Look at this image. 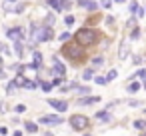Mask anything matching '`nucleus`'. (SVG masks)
<instances>
[{"mask_svg": "<svg viewBox=\"0 0 146 136\" xmlns=\"http://www.w3.org/2000/svg\"><path fill=\"white\" fill-rule=\"evenodd\" d=\"M30 38H32V42H46L52 38V30H50V26H36L34 24L30 30Z\"/></svg>", "mask_w": 146, "mask_h": 136, "instance_id": "nucleus-1", "label": "nucleus"}, {"mask_svg": "<svg viewBox=\"0 0 146 136\" xmlns=\"http://www.w3.org/2000/svg\"><path fill=\"white\" fill-rule=\"evenodd\" d=\"M74 38H76V42H78L80 46H90V44L96 42V32L90 30V28H82V30L76 32Z\"/></svg>", "mask_w": 146, "mask_h": 136, "instance_id": "nucleus-2", "label": "nucleus"}, {"mask_svg": "<svg viewBox=\"0 0 146 136\" xmlns=\"http://www.w3.org/2000/svg\"><path fill=\"white\" fill-rule=\"evenodd\" d=\"M62 52H64V56L70 58L74 64L84 58V46H80V44H78V46H76V44H68V46L62 48Z\"/></svg>", "mask_w": 146, "mask_h": 136, "instance_id": "nucleus-3", "label": "nucleus"}, {"mask_svg": "<svg viewBox=\"0 0 146 136\" xmlns=\"http://www.w3.org/2000/svg\"><path fill=\"white\" fill-rule=\"evenodd\" d=\"M70 124H72V130H86L88 128V124H90V120L86 118V116H82V114H74V116H70Z\"/></svg>", "mask_w": 146, "mask_h": 136, "instance_id": "nucleus-4", "label": "nucleus"}, {"mask_svg": "<svg viewBox=\"0 0 146 136\" xmlns=\"http://www.w3.org/2000/svg\"><path fill=\"white\" fill-rule=\"evenodd\" d=\"M40 124H62V116H52V114H42L40 118Z\"/></svg>", "mask_w": 146, "mask_h": 136, "instance_id": "nucleus-5", "label": "nucleus"}, {"mask_svg": "<svg viewBox=\"0 0 146 136\" xmlns=\"http://www.w3.org/2000/svg\"><path fill=\"white\" fill-rule=\"evenodd\" d=\"M46 2H48L56 12H60L62 8H68V6H70V0H46Z\"/></svg>", "mask_w": 146, "mask_h": 136, "instance_id": "nucleus-6", "label": "nucleus"}, {"mask_svg": "<svg viewBox=\"0 0 146 136\" xmlns=\"http://www.w3.org/2000/svg\"><path fill=\"white\" fill-rule=\"evenodd\" d=\"M6 36H8L10 40L18 42V40H22V36H24V30H22V28H10V30L6 32Z\"/></svg>", "mask_w": 146, "mask_h": 136, "instance_id": "nucleus-7", "label": "nucleus"}, {"mask_svg": "<svg viewBox=\"0 0 146 136\" xmlns=\"http://www.w3.org/2000/svg\"><path fill=\"white\" fill-rule=\"evenodd\" d=\"M48 104H50L52 108H56V110H60V112H64V110L68 108V104H66L64 100H56V98H48Z\"/></svg>", "mask_w": 146, "mask_h": 136, "instance_id": "nucleus-8", "label": "nucleus"}, {"mask_svg": "<svg viewBox=\"0 0 146 136\" xmlns=\"http://www.w3.org/2000/svg\"><path fill=\"white\" fill-rule=\"evenodd\" d=\"M52 72H54V76H60V78H64V74H66V66H64L62 62L54 60V68H52Z\"/></svg>", "mask_w": 146, "mask_h": 136, "instance_id": "nucleus-9", "label": "nucleus"}, {"mask_svg": "<svg viewBox=\"0 0 146 136\" xmlns=\"http://www.w3.org/2000/svg\"><path fill=\"white\" fill-rule=\"evenodd\" d=\"M128 52H130L128 42H122V44H120V50H118V58H120V60H124V58L128 56Z\"/></svg>", "mask_w": 146, "mask_h": 136, "instance_id": "nucleus-10", "label": "nucleus"}, {"mask_svg": "<svg viewBox=\"0 0 146 136\" xmlns=\"http://www.w3.org/2000/svg\"><path fill=\"white\" fill-rule=\"evenodd\" d=\"M98 100H100V96H86V98H80L78 104H80V106H86V104H94V102H98Z\"/></svg>", "mask_w": 146, "mask_h": 136, "instance_id": "nucleus-11", "label": "nucleus"}, {"mask_svg": "<svg viewBox=\"0 0 146 136\" xmlns=\"http://www.w3.org/2000/svg\"><path fill=\"white\" fill-rule=\"evenodd\" d=\"M78 4H80V6H86L88 10H96V8H98L96 2H92V0H78Z\"/></svg>", "mask_w": 146, "mask_h": 136, "instance_id": "nucleus-12", "label": "nucleus"}, {"mask_svg": "<svg viewBox=\"0 0 146 136\" xmlns=\"http://www.w3.org/2000/svg\"><path fill=\"white\" fill-rule=\"evenodd\" d=\"M14 52H16L18 56H22V52H24V44H22V40L14 42Z\"/></svg>", "mask_w": 146, "mask_h": 136, "instance_id": "nucleus-13", "label": "nucleus"}, {"mask_svg": "<svg viewBox=\"0 0 146 136\" xmlns=\"http://www.w3.org/2000/svg\"><path fill=\"white\" fill-rule=\"evenodd\" d=\"M94 70H96V68H92V66H90V68H86V70H84V74H82V78H84V80H92Z\"/></svg>", "mask_w": 146, "mask_h": 136, "instance_id": "nucleus-14", "label": "nucleus"}, {"mask_svg": "<svg viewBox=\"0 0 146 136\" xmlns=\"http://www.w3.org/2000/svg\"><path fill=\"white\" fill-rule=\"evenodd\" d=\"M136 130H146V120H134V124H132Z\"/></svg>", "mask_w": 146, "mask_h": 136, "instance_id": "nucleus-15", "label": "nucleus"}, {"mask_svg": "<svg viewBox=\"0 0 146 136\" xmlns=\"http://www.w3.org/2000/svg\"><path fill=\"white\" fill-rule=\"evenodd\" d=\"M102 62H104V58H102V56L92 58V68H100V66H102Z\"/></svg>", "mask_w": 146, "mask_h": 136, "instance_id": "nucleus-16", "label": "nucleus"}, {"mask_svg": "<svg viewBox=\"0 0 146 136\" xmlns=\"http://www.w3.org/2000/svg\"><path fill=\"white\" fill-rule=\"evenodd\" d=\"M138 90H140V82H136V80H134V82H130V84H128V92H138Z\"/></svg>", "mask_w": 146, "mask_h": 136, "instance_id": "nucleus-17", "label": "nucleus"}, {"mask_svg": "<svg viewBox=\"0 0 146 136\" xmlns=\"http://www.w3.org/2000/svg\"><path fill=\"white\" fill-rule=\"evenodd\" d=\"M32 58H34V62H32L34 66H40V64H42V54H40V52H34Z\"/></svg>", "mask_w": 146, "mask_h": 136, "instance_id": "nucleus-18", "label": "nucleus"}, {"mask_svg": "<svg viewBox=\"0 0 146 136\" xmlns=\"http://www.w3.org/2000/svg\"><path fill=\"white\" fill-rule=\"evenodd\" d=\"M52 86H54L52 82H40V88H42L44 92H50V90H52Z\"/></svg>", "mask_w": 146, "mask_h": 136, "instance_id": "nucleus-19", "label": "nucleus"}, {"mask_svg": "<svg viewBox=\"0 0 146 136\" xmlns=\"http://www.w3.org/2000/svg\"><path fill=\"white\" fill-rule=\"evenodd\" d=\"M24 126H26V130H28V132H38V126H36L34 122H26Z\"/></svg>", "mask_w": 146, "mask_h": 136, "instance_id": "nucleus-20", "label": "nucleus"}, {"mask_svg": "<svg viewBox=\"0 0 146 136\" xmlns=\"http://www.w3.org/2000/svg\"><path fill=\"white\" fill-rule=\"evenodd\" d=\"M132 78H140V80H146V70H144V68H140V70H138V72H136V74L132 76Z\"/></svg>", "mask_w": 146, "mask_h": 136, "instance_id": "nucleus-21", "label": "nucleus"}, {"mask_svg": "<svg viewBox=\"0 0 146 136\" xmlns=\"http://www.w3.org/2000/svg\"><path fill=\"white\" fill-rule=\"evenodd\" d=\"M94 80H96V84H100V86H104V84H108V78H106V76H96Z\"/></svg>", "mask_w": 146, "mask_h": 136, "instance_id": "nucleus-22", "label": "nucleus"}, {"mask_svg": "<svg viewBox=\"0 0 146 136\" xmlns=\"http://www.w3.org/2000/svg\"><path fill=\"white\" fill-rule=\"evenodd\" d=\"M96 118H102V120H110V114H108L106 110H100V112L96 114Z\"/></svg>", "mask_w": 146, "mask_h": 136, "instance_id": "nucleus-23", "label": "nucleus"}, {"mask_svg": "<svg viewBox=\"0 0 146 136\" xmlns=\"http://www.w3.org/2000/svg\"><path fill=\"white\" fill-rule=\"evenodd\" d=\"M138 36H140V28H132V32H130V38H132V40H136Z\"/></svg>", "mask_w": 146, "mask_h": 136, "instance_id": "nucleus-24", "label": "nucleus"}, {"mask_svg": "<svg viewBox=\"0 0 146 136\" xmlns=\"http://www.w3.org/2000/svg\"><path fill=\"white\" fill-rule=\"evenodd\" d=\"M6 92H8V94H14V92H16V84H14V82H10V84L6 86Z\"/></svg>", "mask_w": 146, "mask_h": 136, "instance_id": "nucleus-25", "label": "nucleus"}, {"mask_svg": "<svg viewBox=\"0 0 146 136\" xmlns=\"http://www.w3.org/2000/svg\"><path fill=\"white\" fill-rule=\"evenodd\" d=\"M76 92H80V94H88L90 88H88V86H76Z\"/></svg>", "mask_w": 146, "mask_h": 136, "instance_id": "nucleus-26", "label": "nucleus"}, {"mask_svg": "<svg viewBox=\"0 0 146 136\" xmlns=\"http://www.w3.org/2000/svg\"><path fill=\"white\" fill-rule=\"evenodd\" d=\"M14 112L22 114V112H26V106H24V104H18V106H14Z\"/></svg>", "mask_w": 146, "mask_h": 136, "instance_id": "nucleus-27", "label": "nucleus"}, {"mask_svg": "<svg viewBox=\"0 0 146 136\" xmlns=\"http://www.w3.org/2000/svg\"><path fill=\"white\" fill-rule=\"evenodd\" d=\"M116 74H118L116 70H110V72H108V76H106V78H108V82H110V80H114V78H116Z\"/></svg>", "mask_w": 146, "mask_h": 136, "instance_id": "nucleus-28", "label": "nucleus"}, {"mask_svg": "<svg viewBox=\"0 0 146 136\" xmlns=\"http://www.w3.org/2000/svg\"><path fill=\"white\" fill-rule=\"evenodd\" d=\"M62 82H64V78H60V76H56V78L52 80V84H54V86H60Z\"/></svg>", "mask_w": 146, "mask_h": 136, "instance_id": "nucleus-29", "label": "nucleus"}, {"mask_svg": "<svg viewBox=\"0 0 146 136\" xmlns=\"http://www.w3.org/2000/svg\"><path fill=\"white\" fill-rule=\"evenodd\" d=\"M0 52H4V54H12V50L6 48V44H0Z\"/></svg>", "mask_w": 146, "mask_h": 136, "instance_id": "nucleus-30", "label": "nucleus"}, {"mask_svg": "<svg viewBox=\"0 0 146 136\" xmlns=\"http://www.w3.org/2000/svg\"><path fill=\"white\" fill-rule=\"evenodd\" d=\"M138 8H140V6H138V2H132V4H130V12H134V14H136V10H138Z\"/></svg>", "mask_w": 146, "mask_h": 136, "instance_id": "nucleus-31", "label": "nucleus"}, {"mask_svg": "<svg viewBox=\"0 0 146 136\" xmlns=\"http://www.w3.org/2000/svg\"><path fill=\"white\" fill-rule=\"evenodd\" d=\"M144 12H146V8H142V6H140V8L136 10V14H134V16H144Z\"/></svg>", "mask_w": 146, "mask_h": 136, "instance_id": "nucleus-32", "label": "nucleus"}, {"mask_svg": "<svg viewBox=\"0 0 146 136\" xmlns=\"http://www.w3.org/2000/svg\"><path fill=\"white\" fill-rule=\"evenodd\" d=\"M64 22H66L68 26H70V24H74V16H66V20H64Z\"/></svg>", "mask_w": 146, "mask_h": 136, "instance_id": "nucleus-33", "label": "nucleus"}, {"mask_svg": "<svg viewBox=\"0 0 146 136\" xmlns=\"http://www.w3.org/2000/svg\"><path fill=\"white\" fill-rule=\"evenodd\" d=\"M68 38H70V34H68V32H62V34H60V40H62V42H64V40H68Z\"/></svg>", "mask_w": 146, "mask_h": 136, "instance_id": "nucleus-34", "label": "nucleus"}, {"mask_svg": "<svg viewBox=\"0 0 146 136\" xmlns=\"http://www.w3.org/2000/svg\"><path fill=\"white\" fill-rule=\"evenodd\" d=\"M132 60H134V64H136V66H140V64H142V58H140V56H134Z\"/></svg>", "mask_w": 146, "mask_h": 136, "instance_id": "nucleus-35", "label": "nucleus"}, {"mask_svg": "<svg viewBox=\"0 0 146 136\" xmlns=\"http://www.w3.org/2000/svg\"><path fill=\"white\" fill-rule=\"evenodd\" d=\"M128 104H130V106H140V100H130Z\"/></svg>", "mask_w": 146, "mask_h": 136, "instance_id": "nucleus-36", "label": "nucleus"}, {"mask_svg": "<svg viewBox=\"0 0 146 136\" xmlns=\"http://www.w3.org/2000/svg\"><path fill=\"white\" fill-rule=\"evenodd\" d=\"M102 6L104 8H110V0H102Z\"/></svg>", "mask_w": 146, "mask_h": 136, "instance_id": "nucleus-37", "label": "nucleus"}, {"mask_svg": "<svg viewBox=\"0 0 146 136\" xmlns=\"http://www.w3.org/2000/svg\"><path fill=\"white\" fill-rule=\"evenodd\" d=\"M0 112H6V104L4 102H0Z\"/></svg>", "mask_w": 146, "mask_h": 136, "instance_id": "nucleus-38", "label": "nucleus"}, {"mask_svg": "<svg viewBox=\"0 0 146 136\" xmlns=\"http://www.w3.org/2000/svg\"><path fill=\"white\" fill-rule=\"evenodd\" d=\"M12 136H22V132H18V130H16V132H14Z\"/></svg>", "mask_w": 146, "mask_h": 136, "instance_id": "nucleus-39", "label": "nucleus"}, {"mask_svg": "<svg viewBox=\"0 0 146 136\" xmlns=\"http://www.w3.org/2000/svg\"><path fill=\"white\" fill-rule=\"evenodd\" d=\"M44 136H54V134H52V132H46V134H44Z\"/></svg>", "mask_w": 146, "mask_h": 136, "instance_id": "nucleus-40", "label": "nucleus"}, {"mask_svg": "<svg viewBox=\"0 0 146 136\" xmlns=\"http://www.w3.org/2000/svg\"><path fill=\"white\" fill-rule=\"evenodd\" d=\"M114 2H124V0H114Z\"/></svg>", "mask_w": 146, "mask_h": 136, "instance_id": "nucleus-41", "label": "nucleus"}, {"mask_svg": "<svg viewBox=\"0 0 146 136\" xmlns=\"http://www.w3.org/2000/svg\"><path fill=\"white\" fill-rule=\"evenodd\" d=\"M8 2H16V0H8Z\"/></svg>", "mask_w": 146, "mask_h": 136, "instance_id": "nucleus-42", "label": "nucleus"}, {"mask_svg": "<svg viewBox=\"0 0 146 136\" xmlns=\"http://www.w3.org/2000/svg\"><path fill=\"white\" fill-rule=\"evenodd\" d=\"M144 88H146V80H144Z\"/></svg>", "mask_w": 146, "mask_h": 136, "instance_id": "nucleus-43", "label": "nucleus"}, {"mask_svg": "<svg viewBox=\"0 0 146 136\" xmlns=\"http://www.w3.org/2000/svg\"><path fill=\"white\" fill-rule=\"evenodd\" d=\"M144 112H146V110H144Z\"/></svg>", "mask_w": 146, "mask_h": 136, "instance_id": "nucleus-44", "label": "nucleus"}]
</instances>
